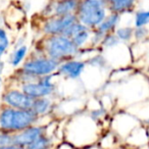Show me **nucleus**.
Returning a JSON list of instances; mask_svg holds the SVG:
<instances>
[{
    "instance_id": "nucleus-17",
    "label": "nucleus",
    "mask_w": 149,
    "mask_h": 149,
    "mask_svg": "<svg viewBox=\"0 0 149 149\" xmlns=\"http://www.w3.org/2000/svg\"><path fill=\"white\" fill-rule=\"evenodd\" d=\"M114 34L118 37L120 41H130L133 37H134V29L131 27H124V28H118L114 31Z\"/></svg>"
},
{
    "instance_id": "nucleus-10",
    "label": "nucleus",
    "mask_w": 149,
    "mask_h": 149,
    "mask_svg": "<svg viewBox=\"0 0 149 149\" xmlns=\"http://www.w3.org/2000/svg\"><path fill=\"white\" fill-rule=\"evenodd\" d=\"M79 2L80 0H54L51 6L52 15H65L74 13Z\"/></svg>"
},
{
    "instance_id": "nucleus-15",
    "label": "nucleus",
    "mask_w": 149,
    "mask_h": 149,
    "mask_svg": "<svg viewBox=\"0 0 149 149\" xmlns=\"http://www.w3.org/2000/svg\"><path fill=\"white\" fill-rule=\"evenodd\" d=\"M25 149H51V141L47 136L42 134L34 142L26 146Z\"/></svg>"
},
{
    "instance_id": "nucleus-22",
    "label": "nucleus",
    "mask_w": 149,
    "mask_h": 149,
    "mask_svg": "<svg viewBox=\"0 0 149 149\" xmlns=\"http://www.w3.org/2000/svg\"><path fill=\"white\" fill-rule=\"evenodd\" d=\"M148 34V31L145 27H138L136 29H134V37L137 40H142Z\"/></svg>"
},
{
    "instance_id": "nucleus-4",
    "label": "nucleus",
    "mask_w": 149,
    "mask_h": 149,
    "mask_svg": "<svg viewBox=\"0 0 149 149\" xmlns=\"http://www.w3.org/2000/svg\"><path fill=\"white\" fill-rule=\"evenodd\" d=\"M59 62L50 57H38L27 60L22 66V72L30 74L35 79L52 74L57 70Z\"/></svg>"
},
{
    "instance_id": "nucleus-13",
    "label": "nucleus",
    "mask_w": 149,
    "mask_h": 149,
    "mask_svg": "<svg viewBox=\"0 0 149 149\" xmlns=\"http://www.w3.org/2000/svg\"><path fill=\"white\" fill-rule=\"evenodd\" d=\"M50 108H51V100L47 97H42L35 98L31 110L37 116H40L47 113L50 110Z\"/></svg>"
},
{
    "instance_id": "nucleus-6",
    "label": "nucleus",
    "mask_w": 149,
    "mask_h": 149,
    "mask_svg": "<svg viewBox=\"0 0 149 149\" xmlns=\"http://www.w3.org/2000/svg\"><path fill=\"white\" fill-rule=\"evenodd\" d=\"M76 22H78V19L74 13L65 15H51L45 21L42 30L47 36L62 35L65 30Z\"/></svg>"
},
{
    "instance_id": "nucleus-2",
    "label": "nucleus",
    "mask_w": 149,
    "mask_h": 149,
    "mask_svg": "<svg viewBox=\"0 0 149 149\" xmlns=\"http://www.w3.org/2000/svg\"><path fill=\"white\" fill-rule=\"evenodd\" d=\"M107 10L104 0H80L74 15L80 23L91 30L96 29L103 22Z\"/></svg>"
},
{
    "instance_id": "nucleus-24",
    "label": "nucleus",
    "mask_w": 149,
    "mask_h": 149,
    "mask_svg": "<svg viewBox=\"0 0 149 149\" xmlns=\"http://www.w3.org/2000/svg\"><path fill=\"white\" fill-rule=\"evenodd\" d=\"M3 70V62L0 60V88H1V72Z\"/></svg>"
},
{
    "instance_id": "nucleus-23",
    "label": "nucleus",
    "mask_w": 149,
    "mask_h": 149,
    "mask_svg": "<svg viewBox=\"0 0 149 149\" xmlns=\"http://www.w3.org/2000/svg\"><path fill=\"white\" fill-rule=\"evenodd\" d=\"M0 149H25V147L11 144V145H5V146H0Z\"/></svg>"
},
{
    "instance_id": "nucleus-16",
    "label": "nucleus",
    "mask_w": 149,
    "mask_h": 149,
    "mask_svg": "<svg viewBox=\"0 0 149 149\" xmlns=\"http://www.w3.org/2000/svg\"><path fill=\"white\" fill-rule=\"evenodd\" d=\"M28 53V47L26 45H22L21 47H19L17 49H15L13 52L10 56V63L13 66H17L22 61L24 60V58L26 57Z\"/></svg>"
},
{
    "instance_id": "nucleus-3",
    "label": "nucleus",
    "mask_w": 149,
    "mask_h": 149,
    "mask_svg": "<svg viewBox=\"0 0 149 149\" xmlns=\"http://www.w3.org/2000/svg\"><path fill=\"white\" fill-rule=\"evenodd\" d=\"M45 51L48 57L60 63L76 55L79 52V48L74 45L70 38L64 35H53L47 36Z\"/></svg>"
},
{
    "instance_id": "nucleus-9",
    "label": "nucleus",
    "mask_w": 149,
    "mask_h": 149,
    "mask_svg": "<svg viewBox=\"0 0 149 149\" xmlns=\"http://www.w3.org/2000/svg\"><path fill=\"white\" fill-rule=\"evenodd\" d=\"M85 68V62L80 60L68 59L59 63L57 70L59 74H63L64 77L70 79H78L84 72Z\"/></svg>"
},
{
    "instance_id": "nucleus-11",
    "label": "nucleus",
    "mask_w": 149,
    "mask_h": 149,
    "mask_svg": "<svg viewBox=\"0 0 149 149\" xmlns=\"http://www.w3.org/2000/svg\"><path fill=\"white\" fill-rule=\"evenodd\" d=\"M120 15L116 13H110L108 15H106V17L103 19V22L94 30L98 34L105 37L107 34L114 33L116 28L118 27V23H120Z\"/></svg>"
},
{
    "instance_id": "nucleus-8",
    "label": "nucleus",
    "mask_w": 149,
    "mask_h": 149,
    "mask_svg": "<svg viewBox=\"0 0 149 149\" xmlns=\"http://www.w3.org/2000/svg\"><path fill=\"white\" fill-rule=\"evenodd\" d=\"M43 134L41 127L31 126L21 132L13 133V144L22 147H26L36 140L38 137Z\"/></svg>"
},
{
    "instance_id": "nucleus-20",
    "label": "nucleus",
    "mask_w": 149,
    "mask_h": 149,
    "mask_svg": "<svg viewBox=\"0 0 149 149\" xmlns=\"http://www.w3.org/2000/svg\"><path fill=\"white\" fill-rule=\"evenodd\" d=\"M13 144V133L6 132V131H0V146Z\"/></svg>"
},
{
    "instance_id": "nucleus-7",
    "label": "nucleus",
    "mask_w": 149,
    "mask_h": 149,
    "mask_svg": "<svg viewBox=\"0 0 149 149\" xmlns=\"http://www.w3.org/2000/svg\"><path fill=\"white\" fill-rule=\"evenodd\" d=\"M3 103L6 106H10L17 109L31 110L35 98H32L26 94L23 90H8L2 95Z\"/></svg>"
},
{
    "instance_id": "nucleus-1",
    "label": "nucleus",
    "mask_w": 149,
    "mask_h": 149,
    "mask_svg": "<svg viewBox=\"0 0 149 149\" xmlns=\"http://www.w3.org/2000/svg\"><path fill=\"white\" fill-rule=\"evenodd\" d=\"M38 116L32 110L5 106L0 110V130L17 133L33 126Z\"/></svg>"
},
{
    "instance_id": "nucleus-21",
    "label": "nucleus",
    "mask_w": 149,
    "mask_h": 149,
    "mask_svg": "<svg viewBox=\"0 0 149 149\" xmlns=\"http://www.w3.org/2000/svg\"><path fill=\"white\" fill-rule=\"evenodd\" d=\"M120 42V40L118 39V37L116 36L114 33H110V34H107L105 37L103 38L101 43L103 44L104 46L106 47H111V46H114Z\"/></svg>"
},
{
    "instance_id": "nucleus-12",
    "label": "nucleus",
    "mask_w": 149,
    "mask_h": 149,
    "mask_svg": "<svg viewBox=\"0 0 149 149\" xmlns=\"http://www.w3.org/2000/svg\"><path fill=\"white\" fill-rule=\"evenodd\" d=\"M104 1L106 3L108 11L118 15L132 10L136 3V0H104Z\"/></svg>"
},
{
    "instance_id": "nucleus-19",
    "label": "nucleus",
    "mask_w": 149,
    "mask_h": 149,
    "mask_svg": "<svg viewBox=\"0 0 149 149\" xmlns=\"http://www.w3.org/2000/svg\"><path fill=\"white\" fill-rule=\"evenodd\" d=\"M9 47V38L6 31L3 28H0V58L6 52Z\"/></svg>"
},
{
    "instance_id": "nucleus-18",
    "label": "nucleus",
    "mask_w": 149,
    "mask_h": 149,
    "mask_svg": "<svg viewBox=\"0 0 149 149\" xmlns=\"http://www.w3.org/2000/svg\"><path fill=\"white\" fill-rule=\"evenodd\" d=\"M149 24V10L138 11L135 15V27H145Z\"/></svg>"
},
{
    "instance_id": "nucleus-14",
    "label": "nucleus",
    "mask_w": 149,
    "mask_h": 149,
    "mask_svg": "<svg viewBox=\"0 0 149 149\" xmlns=\"http://www.w3.org/2000/svg\"><path fill=\"white\" fill-rule=\"evenodd\" d=\"M90 35H91L90 29L87 27H85V28H83V29L80 30V31H78L77 33L70 38V39H72V41L74 42V44L77 46L78 48H81L82 46L85 45L86 42L89 40Z\"/></svg>"
},
{
    "instance_id": "nucleus-5",
    "label": "nucleus",
    "mask_w": 149,
    "mask_h": 149,
    "mask_svg": "<svg viewBox=\"0 0 149 149\" xmlns=\"http://www.w3.org/2000/svg\"><path fill=\"white\" fill-rule=\"evenodd\" d=\"M52 77L51 74L40 77L37 79V81L34 82H28L24 83L22 86V90L31 96L32 98H42V97H48L53 93L55 89V85L51 81Z\"/></svg>"
}]
</instances>
